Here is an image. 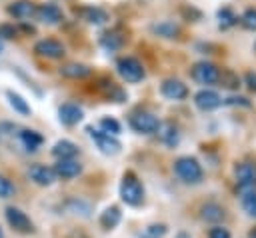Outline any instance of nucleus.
<instances>
[{"label":"nucleus","instance_id":"nucleus-13","mask_svg":"<svg viewBox=\"0 0 256 238\" xmlns=\"http://www.w3.org/2000/svg\"><path fill=\"white\" fill-rule=\"evenodd\" d=\"M8 14L14 16L16 20L26 22V20H30V18L36 16V4L30 2V0H16V2H12L8 6Z\"/></svg>","mask_w":256,"mask_h":238},{"label":"nucleus","instance_id":"nucleus-39","mask_svg":"<svg viewBox=\"0 0 256 238\" xmlns=\"http://www.w3.org/2000/svg\"><path fill=\"white\" fill-rule=\"evenodd\" d=\"M182 14H184L186 18H190V16H194L196 20L200 18V12H198L196 8H192V6H190V8H188V6H186V8H182Z\"/></svg>","mask_w":256,"mask_h":238},{"label":"nucleus","instance_id":"nucleus-37","mask_svg":"<svg viewBox=\"0 0 256 238\" xmlns=\"http://www.w3.org/2000/svg\"><path fill=\"white\" fill-rule=\"evenodd\" d=\"M208 238H232V236H230L228 228H224V226H214V228H210Z\"/></svg>","mask_w":256,"mask_h":238},{"label":"nucleus","instance_id":"nucleus-27","mask_svg":"<svg viewBox=\"0 0 256 238\" xmlns=\"http://www.w3.org/2000/svg\"><path fill=\"white\" fill-rule=\"evenodd\" d=\"M18 126L14 122H0V144H8L14 136H18Z\"/></svg>","mask_w":256,"mask_h":238},{"label":"nucleus","instance_id":"nucleus-2","mask_svg":"<svg viewBox=\"0 0 256 238\" xmlns=\"http://www.w3.org/2000/svg\"><path fill=\"white\" fill-rule=\"evenodd\" d=\"M174 174L186 184H198L202 180V166L196 158L182 156L174 162Z\"/></svg>","mask_w":256,"mask_h":238},{"label":"nucleus","instance_id":"nucleus-9","mask_svg":"<svg viewBox=\"0 0 256 238\" xmlns=\"http://www.w3.org/2000/svg\"><path fill=\"white\" fill-rule=\"evenodd\" d=\"M218 76H220V70L212 64V62H198L194 64L192 68V78L198 82V84H216L218 82Z\"/></svg>","mask_w":256,"mask_h":238},{"label":"nucleus","instance_id":"nucleus-15","mask_svg":"<svg viewBox=\"0 0 256 238\" xmlns=\"http://www.w3.org/2000/svg\"><path fill=\"white\" fill-rule=\"evenodd\" d=\"M36 18L44 24H58L64 20V12L56 4H40L36 6Z\"/></svg>","mask_w":256,"mask_h":238},{"label":"nucleus","instance_id":"nucleus-5","mask_svg":"<svg viewBox=\"0 0 256 238\" xmlns=\"http://www.w3.org/2000/svg\"><path fill=\"white\" fill-rule=\"evenodd\" d=\"M88 134H90V138L94 140V144L98 146V150H100L102 154L114 156V154H118L120 148H122V144H120V140H118L116 136H112V134H108V132H104V130H100V128H88Z\"/></svg>","mask_w":256,"mask_h":238},{"label":"nucleus","instance_id":"nucleus-42","mask_svg":"<svg viewBox=\"0 0 256 238\" xmlns=\"http://www.w3.org/2000/svg\"><path fill=\"white\" fill-rule=\"evenodd\" d=\"M2 50H4V44H2V40H0V54H2Z\"/></svg>","mask_w":256,"mask_h":238},{"label":"nucleus","instance_id":"nucleus-36","mask_svg":"<svg viewBox=\"0 0 256 238\" xmlns=\"http://www.w3.org/2000/svg\"><path fill=\"white\" fill-rule=\"evenodd\" d=\"M224 104L228 106H244V108H250V100L244 98V96H230L224 100Z\"/></svg>","mask_w":256,"mask_h":238},{"label":"nucleus","instance_id":"nucleus-7","mask_svg":"<svg viewBox=\"0 0 256 238\" xmlns=\"http://www.w3.org/2000/svg\"><path fill=\"white\" fill-rule=\"evenodd\" d=\"M4 214H6V222H8L16 232H20V234H30V232H34V224H32L30 216H28L26 212H22L20 208L8 206V208L4 210Z\"/></svg>","mask_w":256,"mask_h":238},{"label":"nucleus","instance_id":"nucleus-21","mask_svg":"<svg viewBox=\"0 0 256 238\" xmlns=\"http://www.w3.org/2000/svg\"><path fill=\"white\" fill-rule=\"evenodd\" d=\"M224 208L220 206V204H216V202H206V204H202V208H200V216L206 220V222H220L222 218H224Z\"/></svg>","mask_w":256,"mask_h":238},{"label":"nucleus","instance_id":"nucleus-26","mask_svg":"<svg viewBox=\"0 0 256 238\" xmlns=\"http://www.w3.org/2000/svg\"><path fill=\"white\" fill-rule=\"evenodd\" d=\"M100 44L106 48V50H118L120 46H122V36H118L116 32H106V34H102V38H100Z\"/></svg>","mask_w":256,"mask_h":238},{"label":"nucleus","instance_id":"nucleus-43","mask_svg":"<svg viewBox=\"0 0 256 238\" xmlns=\"http://www.w3.org/2000/svg\"><path fill=\"white\" fill-rule=\"evenodd\" d=\"M0 238H4V232H2V228H0Z\"/></svg>","mask_w":256,"mask_h":238},{"label":"nucleus","instance_id":"nucleus-34","mask_svg":"<svg viewBox=\"0 0 256 238\" xmlns=\"http://www.w3.org/2000/svg\"><path fill=\"white\" fill-rule=\"evenodd\" d=\"M242 206L244 210L256 218V192H250V194H244L242 196Z\"/></svg>","mask_w":256,"mask_h":238},{"label":"nucleus","instance_id":"nucleus-17","mask_svg":"<svg viewBox=\"0 0 256 238\" xmlns=\"http://www.w3.org/2000/svg\"><path fill=\"white\" fill-rule=\"evenodd\" d=\"M18 140L24 146L26 152H36L44 144V136L38 130H30V128H22L18 132Z\"/></svg>","mask_w":256,"mask_h":238},{"label":"nucleus","instance_id":"nucleus-4","mask_svg":"<svg viewBox=\"0 0 256 238\" xmlns=\"http://www.w3.org/2000/svg\"><path fill=\"white\" fill-rule=\"evenodd\" d=\"M128 122H130V128L134 132H138V134H156L158 128H160V124H162L148 110H136V112H132Z\"/></svg>","mask_w":256,"mask_h":238},{"label":"nucleus","instance_id":"nucleus-25","mask_svg":"<svg viewBox=\"0 0 256 238\" xmlns=\"http://www.w3.org/2000/svg\"><path fill=\"white\" fill-rule=\"evenodd\" d=\"M80 14L90 24H104L108 20V12L102 10V8H98V6H86V8L80 10Z\"/></svg>","mask_w":256,"mask_h":238},{"label":"nucleus","instance_id":"nucleus-32","mask_svg":"<svg viewBox=\"0 0 256 238\" xmlns=\"http://www.w3.org/2000/svg\"><path fill=\"white\" fill-rule=\"evenodd\" d=\"M218 80H220L226 88H238V84H240V78H238L232 70H224V72L218 76Z\"/></svg>","mask_w":256,"mask_h":238},{"label":"nucleus","instance_id":"nucleus-22","mask_svg":"<svg viewBox=\"0 0 256 238\" xmlns=\"http://www.w3.org/2000/svg\"><path fill=\"white\" fill-rule=\"evenodd\" d=\"M120 220H122V212H120L118 206H108V208L102 212V216H100V224H102V228H106V230L116 228V226L120 224Z\"/></svg>","mask_w":256,"mask_h":238},{"label":"nucleus","instance_id":"nucleus-19","mask_svg":"<svg viewBox=\"0 0 256 238\" xmlns=\"http://www.w3.org/2000/svg\"><path fill=\"white\" fill-rule=\"evenodd\" d=\"M60 74L64 78H72V80H82V78H88L92 74L90 66L86 64H80V62H70V64H64L60 66Z\"/></svg>","mask_w":256,"mask_h":238},{"label":"nucleus","instance_id":"nucleus-38","mask_svg":"<svg viewBox=\"0 0 256 238\" xmlns=\"http://www.w3.org/2000/svg\"><path fill=\"white\" fill-rule=\"evenodd\" d=\"M244 82L252 92H256V72H246L244 74Z\"/></svg>","mask_w":256,"mask_h":238},{"label":"nucleus","instance_id":"nucleus-33","mask_svg":"<svg viewBox=\"0 0 256 238\" xmlns=\"http://www.w3.org/2000/svg\"><path fill=\"white\" fill-rule=\"evenodd\" d=\"M16 36H18V28L14 24H8V22L0 24V40H14Z\"/></svg>","mask_w":256,"mask_h":238},{"label":"nucleus","instance_id":"nucleus-8","mask_svg":"<svg viewBox=\"0 0 256 238\" xmlns=\"http://www.w3.org/2000/svg\"><path fill=\"white\" fill-rule=\"evenodd\" d=\"M34 52L42 58H50V60H58L66 54V48L62 42L54 40V38H44V40H38L34 44Z\"/></svg>","mask_w":256,"mask_h":238},{"label":"nucleus","instance_id":"nucleus-23","mask_svg":"<svg viewBox=\"0 0 256 238\" xmlns=\"http://www.w3.org/2000/svg\"><path fill=\"white\" fill-rule=\"evenodd\" d=\"M152 32L158 34V36H162V38H178L180 26L176 22H172V20H162V22H158V24L152 26Z\"/></svg>","mask_w":256,"mask_h":238},{"label":"nucleus","instance_id":"nucleus-3","mask_svg":"<svg viewBox=\"0 0 256 238\" xmlns=\"http://www.w3.org/2000/svg\"><path fill=\"white\" fill-rule=\"evenodd\" d=\"M116 70H118L120 78L124 82H130V84H136V82L144 80V76H146V70H144L142 62L134 56H122L116 62Z\"/></svg>","mask_w":256,"mask_h":238},{"label":"nucleus","instance_id":"nucleus-20","mask_svg":"<svg viewBox=\"0 0 256 238\" xmlns=\"http://www.w3.org/2000/svg\"><path fill=\"white\" fill-rule=\"evenodd\" d=\"M52 154L58 160H68V158H74L78 154V146L72 140H58L52 148Z\"/></svg>","mask_w":256,"mask_h":238},{"label":"nucleus","instance_id":"nucleus-30","mask_svg":"<svg viewBox=\"0 0 256 238\" xmlns=\"http://www.w3.org/2000/svg\"><path fill=\"white\" fill-rule=\"evenodd\" d=\"M166 224H150L140 232V238H164Z\"/></svg>","mask_w":256,"mask_h":238},{"label":"nucleus","instance_id":"nucleus-18","mask_svg":"<svg viewBox=\"0 0 256 238\" xmlns=\"http://www.w3.org/2000/svg\"><path fill=\"white\" fill-rule=\"evenodd\" d=\"M158 138L162 140V144H166L168 148H174V146H178V142H180V130H178V126H174L172 122H166V124H160V128H158Z\"/></svg>","mask_w":256,"mask_h":238},{"label":"nucleus","instance_id":"nucleus-12","mask_svg":"<svg viewBox=\"0 0 256 238\" xmlns=\"http://www.w3.org/2000/svg\"><path fill=\"white\" fill-rule=\"evenodd\" d=\"M82 118H84V112L74 102H66V104H62L58 108V120L64 126H76L78 122H82Z\"/></svg>","mask_w":256,"mask_h":238},{"label":"nucleus","instance_id":"nucleus-16","mask_svg":"<svg viewBox=\"0 0 256 238\" xmlns=\"http://www.w3.org/2000/svg\"><path fill=\"white\" fill-rule=\"evenodd\" d=\"M54 172L58 178L62 180H70V178H76L80 172H82V164L74 158H68V160H58L54 164Z\"/></svg>","mask_w":256,"mask_h":238},{"label":"nucleus","instance_id":"nucleus-28","mask_svg":"<svg viewBox=\"0 0 256 238\" xmlns=\"http://www.w3.org/2000/svg\"><path fill=\"white\" fill-rule=\"evenodd\" d=\"M236 22H238V18H236V14H234L228 6L218 10V24H220V28H230V26H234Z\"/></svg>","mask_w":256,"mask_h":238},{"label":"nucleus","instance_id":"nucleus-31","mask_svg":"<svg viewBox=\"0 0 256 238\" xmlns=\"http://www.w3.org/2000/svg\"><path fill=\"white\" fill-rule=\"evenodd\" d=\"M240 24L246 30H256V8H248L242 16H240Z\"/></svg>","mask_w":256,"mask_h":238},{"label":"nucleus","instance_id":"nucleus-1","mask_svg":"<svg viewBox=\"0 0 256 238\" xmlns=\"http://www.w3.org/2000/svg\"><path fill=\"white\" fill-rule=\"evenodd\" d=\"M120 198L122 202H126L128 206H140L144 202V188L140 184V180L132 174L126 172L120 184Z\"/></svg>","mask_w":256,"mask_h":238},{"label":"nucleus","instance_id":"nucleus-14","mask_svg":"<svg viewBox=\"0 0 256 238\" xmlns=\"http://www.w3.org/2000/svg\"><path fill=\"white\" fill-rule=\"evenodd\" d=\"M194 104H196V108H200V110L208 112V110L218 108V106L222 104V98H220V94H218V92L204 88V90L196 92V96H194Z\"/></svg>","mask_w":256,"mask_h":238},{"label":"nucleus","instance_id":"nucleus-29","mask_svg":"<svg viewBox=\"0 0 256 238\" xmlns=\"http://www.w3.org/2000/svg\"><path fill=\"white\" fill-rule=\"evenodd\" d=\"M100 130H104V132L116 136V134H120L122 126H120V122H118L116 118H112V116H104V118H100Z\"/></svg>","mask_w":256,"mask_h":238},{"label":"nucleus","instance_id":"nucleus-6","mask_svg":"<svg viewBox=\"0 0 256 238\" xmlns=\"http://www.w3.org/2000/svg\"><path fill=\"white\" fill-rule=\"evenodd\" d=\"M236 180L238 190L242 194H250L256 188V164L254 162H240L236 166Z\"/></svg>","mask_w":256,"mask_h":238},{"label":"nucleus","instance_id":"nucleus-35","mask_svg":"<svg viewBox=\"0 0 256 238\" xmlns=\"http://www.w3.org/2000/svg\"><path fill=\"white\" fill-rule=\"evenodd\" d=\"M14 192H16L14 184L6 176H0V198H10Z\"/></svg>","mask_w":256,"mask_h":238},{"label":"nucleus","instance_id":"nucleus-11","mask_svg":"<svg viewBox=\"0 0 256 238\" xmlns=\"http://www.w3.org/2000/svg\"><path fill=\"white\" fill-rule=\"evenodd\" d=\"M160 92L162 96H166L168 100H184L188 96V88L182 80L178 78H166L162 84H160Z\"/></svg>","mask_w":256,"mask_h":238},{"label":"nucleus","instance_id":"nucleus-41","mask_svg":"<svg viewBox=\"0 0 256 238\" xmlns=\"http://www.w3.org/2000/svg\"><path fill=\"white\" fill-rule=\"evenodd\" d=\"M250 238H256V230H252V234H250Z\"/></svg>","mask_w":256,"mask_h":238},{"label":"nucleus","instance_id":"nucleus-10","mask_svg":"<svg viewBox=\"0 0 256 238\" xmlns=\"http://www.w3.org/2000/svg\"><path fill=\"white\" fill-rule=\"evenodd\" d=\"M28 178L34 182V184H38V186H50V184H54L56 182V172H54V168H50V166H46V164H32L30 168H28Z\"/></svg>","mask_w":256,"mask_h":238},{"label":"nucleus","instance_id":"nucleus-24","mask_svg":"<svg viewBox=\"0 0 256 238\" xmlns=\"http://www.w3.org/2000/svg\"><path fill=\"white\" fill-rule=\"evenodd\" d=\"M6 98H8L10 106H12L20 116H30V114H32L30 104H28V102L18 94V92H14V90H6Z\"/></svg>","mask_w":256,"mask_h":238},{"label":"nucleus","instance_id":"nucleus-40","mask_svg":"<svg viewBox=\"0 0 256 238\" xmlns=\"http://www.w3.org/2000/svg\"><path fill=\"white\" fill-rule=\"evenodd\" d=\"M176 238H190V236H188V234H184V232H180V234H178Z\"/></svg>","mask_w":256,"mask_h":238}]
</instances>
